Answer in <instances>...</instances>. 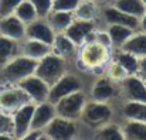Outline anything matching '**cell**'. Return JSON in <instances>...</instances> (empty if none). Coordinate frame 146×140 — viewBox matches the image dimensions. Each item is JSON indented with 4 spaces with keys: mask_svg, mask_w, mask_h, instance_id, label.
Masks as SVG:
<instances>
[{
    "mask_svg": "<svg viewBox=\"0 0 146 140\" xmlns=\"http://www.w3.org/2000/svg\"><path fill=\"white\" fill-rule=\"evenodd\" d=\"M37 59L29 58L23 54H17L9 62L1 67V78L7 84H19L24 78L36 72Z\"/></svg>",
    "mask_w": 146,
    "mask_h": 140,
    "instance_id": "1",
    "label": "cell"
},
{
    "mask_svg": "<svg viewBox=\"0 0 146 140\" xmlns=\"http://www.w3.org/2000/svg\"><path fill=\"white\" fill-rule=\"evenodd\" d=\"M37 77H40L44 82H47L50 87L58 81L65 74V59L64 57L58 55L57 52H50L46 57L37 61L36 72Z\"/></svg>",
    "mask_w": 146,
    "mask_h": 140,
    "instance_id": "2",
    "label": "cell"
},
{
    "mask_svg": "<svg viewBox=\"0 0 146 140\" xmlns=\"http://www.w3.org/2000/svg\"><path fill=\"white\" fill-rule=\"evenodd\" d=\"M81 51H80V61L81 64L88 68V69H98L101 68L109 57V48L102 44H99L95 40L85 41L81 44Z\"/></svg>",
    "mask_w": 146,
    "mask_h": 140,
    "instance_id": "3",
    "label": "cell"
},
{
    "mask_svg": "<svg viewBox=\"0 0 146 140\" xmlns=\"http://www.w3.org/2000/svg\"><path fill=\"white\" fill-rule=\"evenodd\" d=\"M85 103H87L85 95L81 91H75V92L65 95L58 102H55L54 108H55V112L58 116L75 120V119L81 118V113H82Z\"/></svg>",
    "mask_w": 146,
    "mask_h": 140,
    "instance_id": "4",
    "label": "cell"
},
{
    "mask_svg": "<svg viewBox=\"0 0 146 140\" xmlns=\"http://www.w3.org/2000/svg\"><path fill=\"white\" fill-rule=\"evenodd\" d=\"M29 102H33V100L17 84H9L0 88V110L3 112L13 113L20 106Z\"/></svg>",
    "mask_w": 146,
    "mask_h": 140,
    "instance_id": "5",
    "label": "cell"
},
{
    "mask_svg": "<svg viewBox=\"0 0 146 140\" xmlns=\"http://www.w3.org/2000/svg\"><path fill=\"white\" fill-rule=\"evenodd\" d=\"M111 116H112V109L109 108V105L105 102H98V100L85 103L81 113V118L84 119V122L90 125L91 127H101L102 125L109 122Z\"/></svg>",
    "mask_w": 146,
    "mask_h": 140,
    "instance_id": "6",
    "label": "cell"
},
{
    "mask_svg": "<svg viewBox=\"0 0 146 140\" xmlns=\"http://www.w3.org/2000/svg\"><path fill=\"white\" fill-rule=\"evenodd\" d=\"M44 133H46L47 139L71 140L77 135V126H75L74 120L57 115L44 127Z\"/></svg>",
    "mask_w": 146,
    "mask_h": 140,
    "instance_id": "7",
    "label": "cell"
},
{
    "mask_svg": "<svg viewBox=\"0 0 146 140\" xmlns=\"http://www.w3.org/2000/svg\"><path fill=\"white\" fill-rule=\"evenodd\" d=\"M36 103L29 102L23 106H20L17 110L11 113L13 119V137L23 139L27 132L31 129V120H33V113H34Z\"/></svg>",
    "mask_w": 146,
    "mask_h": 140,
    "instance_id": "8",
    "label": "cell"
},
{
    "mask_svg": "<svg viewBox=\"0 0 146 140\" xmlns=\"http://www.w3.org/2000/svg\"><path fill=\"white\" fill-rule=\"evenodd\" d=\"M75 91H81V81L70 74H64L58 81H55L51 87H50L48 92V102H51L52 105L55 102H58L61 98H64L68 93H72Z\"/></svg>",
    "mask_w": 146,
    "mask_h": 140,
    "instance_id": "9",
    "label": "cell"
},
{
    "mask_svg": "<svg viewBox=\"0 0 146 140\" xmlns=\"http://www.w3.org/2000/svg\"><path fill=\"white\" fill-rule=\"evenodd\" d=\"M17 85L30 96V99L34 103H40V102H44L48 99L50 85L47 82H44L40 77H37L36 74L24 78Z\"/></svg>",
    "mask_w": 146,
    "mask_h": 140,
    "instance_id": "10",
    "label": "cell"
},
{
    "mask_svg": "<svg viewBox=\"0 0 146 140\" xmlns=\"http://www.w3.org/2000/svg\"><path fill=\"white\" fill-rule=\"evenodd\" d=\"M55 31L50 26L47 18H36L34 21L26 24V38H33L43 41L52 47Z\"/></svg>",
    "mask_w": 146,
    "mask_h": 140,
    "instance_id": "11",
    "label": "cell"
},
{
    "mask_svg": "<svg viewBox=\"0 0 146 140\" xmlns=\"http://www.w3.org/2000/svg\"><path fill=\"white\" fill-rule=\"evenodd\" d=\"M0 36L21 41L26 38V24L14 14L3 16L0 17Z\"/></svg>",
    "mask_w": 146,
    "mask_h": 140,
    "instance_id": "12",
    "label": "cell"
},
{
    "mask_svg": "<svg viewBox=\"0 0 146 140\" xmlns=\"http://www.w3.org/2000/svg\"><path fill=\"white\" fill-rule=\"evenodd\" d=\"M95 24L91 20H78L74 18V21L70 24V27L64 31L77 46L84 44L92 34H94Z\"/></svg>",
    "mask_w": 146,
    "mask_h": 140,
    "instance_id": "13",
    "label": "cell"
},
{
    "mask_svg": "<svg viewBox=\"0 0 146 140\" xmlns=\"http://www.w3.org/2000/svg\"><path fill=\"white\" fill-rule=\"evenodd\" d=\"M102 14H104V18L108 24H122V26L133 28L135 31L139 28V18L138 17L131 16L128 13H123L122 10H119L113 4L106 6L102 10Z\"/></svg>",
    "mask_w": 146,
    "mask_h": 140,
    "instance_id": "14",
    "label": "cell"
},
{
    "mask_svg": "<svg viewBox=\"0 0 146 140\" xmlns=\"http://www.w3.org/2000/svg\"><path fill=\"white\" fill-rule=\"evenodd\" d=\"M123 92L128 100L145 102L146 103V82L138 75H128L122 79Z\"/></svg>",
    "mask_w": 146,
    "mask_h": 140,
    "instance_id": "15",
    "label": "cell"
},
{
    "mask_svg": "<svg viewBox=\"0 0 146 140\" xmlns=\"http://www.w3.org/2000/svg\"><path fill=\"white\" fill-rule=\"evenodd\" d=\"M55 116H57V112H55V108L51 102L44 100V102L36 103L34 113H33V120H31V129L44 130V127Z\"/></svg>",
    "mask_w": 146,
    "mask_h": 140,
    "instance_id": "16",
    "label": "cell"
},
{
    "mask_svg": "<svg viewBox=\"0 0 146 140\" xmlns=\"http://www.w3.org/2000/svg\"><path fill=\"white\" fill-rule=\"evenodd\" d=\"M52 51V47L50 44H46L43 41L38 40H33V38H27L26 41H23V44L19 47V52L33 58V59H41L43 57H46L47 54H50Z\"/></svg>",
    "mask_w": 146,
    "mask_h": 140,
    "instance_id": "17",
    "label": "cell"
},
{
    "mask_svg": "<svg viewBox=\"0 0 146 140\" xmlns=\"http://www.w3.org/2000/svg\"><path fill=\"white\" fill-rule=\"evenodd\" d=\"M115 95H116V87L111 78H99L94 84L91 91L92 100L105 102V103H108Z\"/></svg>",
    "mask_w": 146,
    "mask_h": 140,
    "instance_id": "18",
    "label": "cell"
},
{
    "mask_svg": "<svg viewBox=\"0 0 146 140\" xmlns=\"http://www.w3.org/2000/svg\"><path fill=\"white\" fill-rule=\"evenodd\" d=\"M74 18L75 16L72 11H60V10H52L47 16V21L55 33H64L74 21Z\"/></svg>",
    "mask_w": 146,
    "mask_h": 140,
    "instance_id": "19",
    "label": "cell"
},
{
    "mask_svg": "<svg viewBox=\"0 0 146 140\" xmlns=\"http://www.w3.org/2000/svg\"><path fill=\"white\" fill-rule=\"evenodd\" d=\"M121 50L128 51L136 57H145L146 55V33L141 31V33H133L122 46Z\"/></svg>",
    "mask_w": 146,
    "mask_h": 140,
    "instance_id": "20",
    "label": "cell"
},
{
    "mask_svg": "<svg viewBox=\"0 0 146 140\" xmlns=\"http://www.w3.org/2000/svg\"><path fill=\"white\" fill-rule=\"evenodd\" d=\"M52 50H55V52L58 55L67 58V57H71L75 52L77 44L65 33H55L54 43H52Z\"/></svg>",
    "mask_w": 146,
    "mask_h": 140,
    "instance_id": "21",
    "label": "cell"
},
{
    "mask_svg": "<svg viewBox=\"0 0 146 140\" xmlns=\"http://www.w3.org/2000/svg\"><path fill=\"white\" fill-rule=\"evenodd\" d=\"M122 113L126 120H138V122H145L146 123V103L145 102H135V100H128L123 108Z\"/></svg>",
    "mask_w": 146,
    "mask_h": 140,
    "instance_id": "22",
    "label": "cell"
},
{
    "mask_svg": "<svg viewBox=\"0 0 146 140\" xmlns=\"http://www.w3.org/2000/svg\"><path fill=\"white\" fill-rule=\"evenodd\" d=\"M19 52V41L11 40L9 37L0 36V68L9 62L13 57H16Z\"/></svg>",
    "mask_w": 146,
    "mask_h": 140,
    "instance_id": "23",
    "label": "cell"
},
{
    "mask_svg": "<svg viewBox=\"0 0 146 140\" xmlns=\"http://www.w3.org/2000/svg\"><path fill=\"white\" fill-rule=\"evenodd\" d=\"M112 4L119 10H122L123 13H128L138 18H141L142 14L146 11V7L142 0H113Z\"/></svg>",
    "mask_w": 146,
    "mask_h": 140,
    "instance_id": "24",
    "label": "cell"
},
{
    "mask_svg": "<svg viewBox=\"0 0 146 140\" xmlns=\"http://www.w3.org/2000/svg\"><path fill=\"white\" fill-rule=\"evenodd\" d=\"M125 139L129 140H146V123L138 120H126L122 127Z\"/></svg>",
    "mask_w": 146,
    "mask_h": 140,
    "instance_id": "25",
    "label": "cell"
},
{
    "mask_svg": "<svg viewBox=\"0 0 146 140\" xmlns=\"http://www.w3.org/2000/svg\"><path fill=\"white\" fill-rule=\"evenodd\" d=\"M74 16L78 20H91L94 21L98 16V3L92 0H81L77 9L74 10Z\"/></svg>",
    "mask_w": 146,
    "mask_h": 140,
    "instance_id": "26",
    "label": "cell"
},
{
    "mask_svg": "<svg viewBox=\"0 0 146 140\" xmlns=\"http://www.w3.org/2000/svg\"><path fill=\"white\" fill-rule=\"evenodd\" d=\"M108 33H109V36H111L112 46L121 47L132 34H133V33H135V30L131 28V27L122 26V24H109Z\"/></svg>",
    "mask_w": 146,
    "mask_h": 140,
    "instance_id": "27",
    "label": "cell"
},
{
    "mask_svg": "<svg viewBox=\"0 0 146 140\" xmlns=\"http://www.w3.org/2000/svg\"><path fill=\"white\" fill-rule=\"evenodd\" d=\"M116 62H119L122 65V68L126 71L128 75H136L138 74V67H139V57L121 50V52L116 55L115 58Z\"/></svg>",
    "mask_w": 146,
    "mask_h": 140,
    "instance_id": "28",
    "label": "cell"
},
{
    "mask_svg": "<svg viewBox=\"0 0 146 140\" xmlns=\"http://www.w3.org/2000/svg\"><path fill=\"white\" fill-rule=\"evenodd\" d=\"M13 14L17 16L24 24H29V23L34 21L36 18H38L37 17V11H36V9H34V6H33V3L30 0H23L16 7Z\"/></svg>",
    "mask_w": 146,
    "mask_h": 140,
    "instance_id": "29",
    "label": "cell"
},
{
    "mask_svg": "<svg viewBox=\"0 0 146 140\" xmlns=\"http://www.w3.org/2000/svg\"><path fill=\"white\" fill-rule=\"evenodd\" d=\"M97 137L101 140H123V132H122V127L116 126V125H109V123H105L99 127L97 133Z\"/></svg>",
    "mask_w": 146,
    "mask_h": 140,
    "instance_id": "30",
    "label": "cell"
},
{
    "mask_svg": "<svg viewBox=\"0 0 146 140\" xmlns=\"http://www.w3.org/2000/svg\"><path fill=\"white\" fill-rule=\"evenodd\" d=\"M13 137V119L11 113L0 110V139L9 140Z\"/></svg>",
    "mask_w": 146,
    "mask_h": 140,
    "instance_id": "31",
    "label": "cell"
},
{
    "mask_svg": "<svg viewBox=\"0 0 146 140\" xmlns=\"http://www.w3.org/2000/svg\"><path fill=\"white\" fill-rule=\"evenodd\" d=\"M37 11L38 18H47L50 13L52 11V0H30Z\"/></svg>",
    "mask_w": 146,
    "mask_h": 140,
    "instance_id": "32",
    "label": "cell"
},
{
    "mask_svg": "<svg viewBox=\"0 0 146 140\" xmlns=\"http://www.w3.org/2000/svg\"><path fill=\"white\" fill-rule=\"evenodd\" d=\"M81 0H52V10L60 11H72L77 9Z\"/></svg>",
    "mask_w": 146,
    "mask_h": 140,
    "instance_id": "33",
    "label": "cell"
},
{
    "mask_svg": "<svg viewBox=\"0 0 146 140\" xmlns=\"http://www.w3.org/2000/svg\"><path fill=\"white\" fill-rule=\"evenodd\" d=\"M23 0H0V17L13 14L16 7L21 3Z\"/></svg>",
    "mask_w": 146,
    "mask_h": 140,
    "instance_id": "34",
    "label": "cell"
},
{
    "mask_svg": "<svg viewBox=\"0 0 146 140\" xmlns=\"http://www.w3.org/2000/svg\"><path fill=\"white\" fill-rule=\"evenodd\" d=\"M128 77V74H126V71L122 68V65L119 64V62H113V64H111V68H109V78L112 79V81H122V79H125Z\"/></svg>",
    "mask_w": 146,
    "mask_h": 140,
    "instance_id": "35",
    "label": "cell"
},
{
    "mask_svg": "<svg viewBox=\"0 0 146 140\" xmlns=\"http://www.w3.org/2000/svg\"><path fill=\"white\" fill-rule=\"evenodd\" d=\"M94 40L98 41L99 44L111 48L112 47V40H111V36L108 31H98V33H94Z\"/></svg>",
    "mask_w": 146,
    "mask_h": 140,
    "instance_id": "36",
    "label": "cell"
},
{
    "mask_svg": "<svg viewBox=\"0 0 146 140\" xmlns=\"http://www.w3.org/2000/svg\"><path fill=\"white\" fill-rule=\"evenodd\" d=\"M138 77H141L143 81H146V55L139 58V67H138Z\"/></svg>",
    "mask_w": 146,
    "mask_h": 140,
    "instance_id": "37",
    "label": "cell"
},
{
    "mask_svg": "<svg viewBox=\"0 0 146 140\" xmlns=\"http://www.w3.org/2000/svg\"><path fill=\"white\" fill-rule=\"evenodd\" d=\"M139 28H141V31L146 33V11L142 14V17L139 18Z\"/></svg>",
    "mask_w": 146,
    "mask_h": 140,
    "instance_id": "38",
    "label": "cell"
},
{
    "mask_svg": "<svg viewBox=\"0 0 146 140\" xmlns=\"http://www.w3.org/2000/svg\"><path fill=\"white\" fill-rule=\"evenodd\" d=\"M92 1H95V3H98V4H99V3L102 4V3H112L113 0H92Z\"/></svg>",
    "mask_w": 146,
    "mask_h": 140,
    "instance_id": "39",
    "label": "cell"
},
{
    "mask_svg": "<svg viewBox=\"0 0 146 140\" xmlns=\"http://www.w3.org/2000/svg\"><path fill=\"white\" fill-rule=\"evenodd\" d=\"M143 1V4H145V7H146V0H142Z\"/></svg>",
    "mask_w": 146,
    "mask_h": 140,
    "instance_id": "40",
    "label": "cell"
},
{
    "mask_svg": "<svg viewBox=\"0 0 146 140\" xmlns=\"http://www.w3.org/2000/svg\"><path fill=\"white\" fill-rule=\"evenodd\" d=\"M145 82H146V81H145Z\"/></svg>",
    "mask_w": 146,
    "mask_h": 140,
    "instance_id": "41",
    "label": "cell"
}]
</instances>
